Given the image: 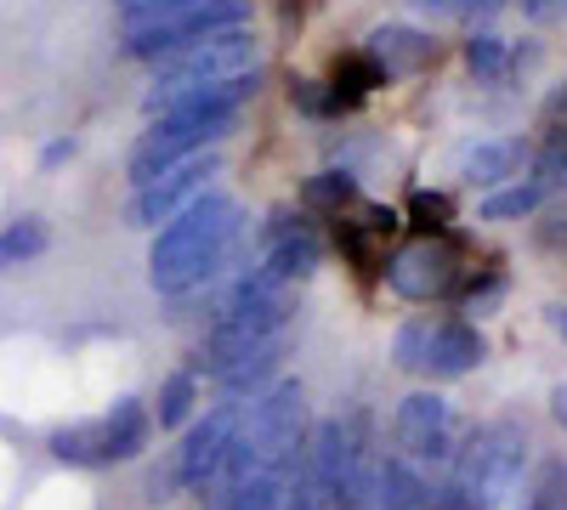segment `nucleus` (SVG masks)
Masks as SVG:
<instances>
[{
  "mask_svg": "<svg viewBox=\"0 0 567 510\" xmlns=\"http://www.w3.org/2000/svg\"><path fill=\"white\" fill-rule=\"evenodd\" d=\"M245 244V210L233 194H205L194 199L182 216H171L159 233H154V250H148V284L171 301L182 295H199L205 284L227 272V261L239 256Z\"/></svg>",
  "mask_w": 567,
  "mask_h": 510,
  "instance_id": "1",
  "label": "nucleus"
},
{
  "mask_svg": "<svg viewBox=\"0 0 567 510\" xmlns=\"http://www.w3.org/2000/svg\"><path fill=\"white\" fill-rule=\"evenodd\" d=\"M528 426L516 420H483L471 426L443 466V482H432V510H505L523 493L528 471Z\"/></svg>",
  "mask_w": 567,
  "mask_h": 510,
  "instance_id": "2",
  "label": "nucleus"
},
{
  "mask_svg": "<svg viewBox=\"0 0 567 510\" xmlns=\"http://www.w3.org/2000/svg\"><path fill=\"white\" fill-rule=\"evenodd\" d=\"M312 420H307V386L301 381H272L261 397H250L239 408V426H233V448L221 459V471L216 482L205 488L210 499L233 493V488H245L250 477L284 466L301 443H307Z\"/></svg>",
  "mask_w": 567,
  "mask_h": 510,
  "instance_id": "3",
  "label": "nucleus"
},
{
  "mask_svg": "<svg viewBox=\"0 0 567 510\" xmlns=\"http://www.w3.org/2000/svg\"><path fill=\"white\" fill-rule=\"evenodd\" d=\"M239 119H245V103H221V97L159 114L148 131L136 136V148H131V159H125L131 188H142V181H154L159 170L194 159V154H216L227 136L239 131Z\"/></svg>",
  "mask_w": 567,
  "mask_h": 510,
  "instance_id": "4",
  "label": "nucleus"
},
{
  "mask_svg": "<svg viewBox=\"0 0 567 510\" xmlns=\"http://www.w3.org/2000/svg\"><path fill=\"white\" fill-rule=\"evenodd\" d=\"M256 69H261V40H256L250 29L205 34V40L182 45V52H171V58L154 63V85H148V97H142V108L165 114L176 97H187V91H205V85H216V80L256 74Z\"/></svg>",
  "mask_w": 567,
  "mask_h": 510,
  "instance_id": "5",
  "label": "nucleus"
},
{
  "mask_svg": "<svg viewBox=\"0 0 567 510\" xmlns=\"http://www.w3.org/2000/svg\"><path fill=\"white\" fill-rule=\"evenodd\" d=\"M154 443V408L142 397H114L109 414L97 420H74V426H58L45 437L52 459L63 466H80V471H103V466H125V459H142Z\"/></svg>",
  "mask_w": 567,
  "mask_h": 510,
  "instance_id": "6",
  "label": "nucleus"
},
{
  "mask_svg": "<svg viewBox=\"0 0 567 510\" xmlns=\"http://www.w3.org/2000/svg\"><path fill=\"white\" fill-rule=\"evenodd\" d=\"M239 408H245V403H227V397H221L216 408L199 414V420H187V431H182V443L171 448V459L148 471V504H171L176 493H205V488L216 482L221 459H227V448H233Z\"/></svg>",
  "mask_w": 567,
  "mask_h": 510,
  "instance_id": "7",
  "label": "nucleus"
},
{
  "mask_svg": "<svg viewBox=\"0 0 567 510\" xmlns=\"http://www.w3.org/2000/svg\"><path fill=\"white\" fill-rule=\"evenodd\" d=\"M221 29H250V0H205V7H187L165 23H142V29H125V45L120 52L131 63H159L182 45H194L205 34H221Z\"/></svg>",
  "mask_w": 567,
  "mask_h": 510,
  "instance_id": "8",
  "label": "nucleus"
},
{
  "mask_svg": "<svg viewBox=\"0 0 567 510\" xmlns=\"http://www.w3.org/2000/svg\"><path fill=\"white\" fill-rule=\"evenodd\" d=\"M465 426L460 414L443 392H409L398 403V454L409 459V466H449L454 448H460Z\"/></svg>",
  "mask_w": 567,
  "mask_h": 510,
  "instance_id": "9",
  "label": "nucleus"
},
{
  "mask_svg": "<svg viewBox=\"0 0 567 510\" xmlns=\"http://www.w3.org/2000/svg\"><path fill=\"white\" fill-rule=\"evenodd\" d=\"M216 170H221V154H194V159H182V165L159 170L154 181H142V188L131 194L125 221H131V227H148V233H159L171 216H182L194 199L210 194V176H216Z\"/></svg>",
  "mask_w": 567,
  "mask_h": 510,
  "instance_id": "10",
  "label": "nucleus"
},
{
  "mask_svg": "<svg viewBox=\"0 0 567 510\" xmlns=\"http://www.w3.org/2000/svg\"><path fill=\"white\" fill-rule=\"evenodd\" d=\"M381 272H386V290L403 295V301H443V295L460 290L465 261H460V250L449 239H414Z\"/></svg>",
  "mask_w": 567,
  "mask_h": 510,
  "instance_id": "11",
  "label": "nucleus"
},
{
  "mask_svg": "<svg viewBox=\"0 0 567 510\" xmlns=\"http://www.w3.org/2000/svg\"><path fill=\"white\" fill-rule=\"evenodd\" d=\"M488 363V335L471 318H432V341H425V381H465Z\"/></svg>",
  "mask_w": 567,
  "mask_h": 510,
  "instance_id": "12",
  "label": "nucleus"
},
{
  "mask_svg": "<svg viewBox=\"0 0 567 510\" xmlns=\"http://www.w3.org/2000/svg\"><path fill=\"white\" fill-rule=\"evenodd\" d=\"M534 165V148L516 143V136H494V143H471L460 154V176L471 181V188H505V181H516Z\"/></svg>",
  "mask_w": 567,
  "mask_h": 510,
  "instance_id": "13",
  "label": "nucleus"
},
{
  "mask_svg": "<svg viewBox=\"0 0 567 510\" xmlns=\"http://www.w3.org/2000/svg\"><path fill=\"white\" fill-rule=\"evenodd\" d=\"M363 52L386 69V80H398V74L432 69V63H437V40L420 34V29H403V23H386V29H374V34L363 40Z\"/></svg>",
  "mask_w": 567,
  "mask_h": 510,
  "instance_id": "14",
  "label": "nucleus"
},
{
  "mask_svg": "<svg viewBox=\"0 0 567 510\" xmlns=\"http://www.w3.org/2000/svg\"><path fill=\"white\" fill-rule=\"evenodd\" d=\"M374 510H432V482L403 454L374 459Z\"/></svg>",
  "mask_w": 567,
  "mask_h": 510,
  "instance_id": "15",
  "label": "nucleus"
},
{
  "mask_svg": "<svg viewBox=\"0 0 567 510\" xmlns=\"http://www.w3.org/2000/svg\"><path fill=\"white\" fill-rule=\"evenodd\" d=\"M296 454H301V448H296ZM296 454L284 459V466L250 477L245 488H233V493L210 499V510H284V493H290V471H296Z\"/></svg>",
  "mask_w": 567,
  "mask_h": 510,
  "instance_id": "16",
  "label": "nucleus"
},
{
  "mask_svg": "<svg viewBox=\"0 0 567 510\" xmlns=\"http://www.w3.org/2000/svg\"><path fill=\"white\" fill-rule=\"evenodd\" d=\"M545 199H550V194H545L539 176H516V181H505V188H494V194L477 205V216H483V221H528Z\"/></svg>",
  "mask_w": 567,
  "mask_h": 510,
  "instance_id": "17",
  "label": "nucleus"
},
{
  "mask_svg": "<svg viewBox=\"0 0 567 510\" xmlns=\"http://www.w3.org/2000/svg\"><path fill=\"white\" fill-rule=\"evenodd\" d=\"M329 85L341 91V103H347V108H358L369 91H381V85H392V80H386V69L358 45V52H341V58H336V69H329Z\"/></svg>",
  "mask_w": 567,
  "mask_h": 510,
  "instance_id": "18",
  "label": "nucleus"
},
{
  "mask_svg": "<svg viewBox=\"0 0 567 510\" xmlns=\"http://www.w3.org/2000/svg\"><path fill=\"white\" fill-rule=\"evenodd\" d=\"M45 244H52V227H45L40 216H12L7 227H0V272L29 267L34 256H45Z\"/></svg>",
  "mask_w": 567,
  "mask_h": 510,
  "instance_id": "19",
  "label": "nucleus"
},
{
  "mask_svg": "<svg viewBox=\"0 0 567 510\" xmlns=\"http://www.w3.org/2000/svg\"><path fill=\"white\" fill-rule=\"evenodd\" d=\"M194 403H199V375H194V368H176V375H165V386H159L154 426H159V431L187 426V420H194Z\"/></svg>",
  "mask_w": 567,
  "mask_h": 510,
  "instance_id": "20",
  "label": "nucleus"
},
{
  "mask_svg": "<svg viewBox=\"0 0 567 510\" xmlns=\"http://www.w3.org/2000/svg\"><path fill=\"white\" fill-rule=\"evenodd\" d=\"M465 69L477 74V85H499V80L511 74L505 40H499V34H488V29H477V34L465 40Z\"/></svg>",
  "mask_w": 567,
  "mask_h": 510,
  "instance_id": "21",
  "label": "nucleus"
},
{
  "mask_svg": "<svg viewBox=\"0 0 567 510\" xmlns=\"http://www.w3.org/2000/svg\"><path fill=\"white\" fill-rule=\"evenodd\" d=\"M301 199L312 205V210H347V205H358V176L352 170H318L307 188H301Z\"/></svg>",
  "mask_w": 567,
  "mask_h": 510,
  "instance_id": "22",
  "label": "nucleus"
},
{
  "mask_svg": "<svg viewBox=\"0 0 567 510\" xmlns=\"http://www.w3.org/2000/svg\"><path fill=\"white\" fill-rule=\"evenodd\" d=\"M290 103H296L301 114H312V119H341V114H352L329 80H296V85H290Z\"/></svg>",
  "mask_w": 567,
  "mask_h": 510,
  "instance_id": "23",
  "label": "nucleus"
},
{
  "mask_svg": "<svg viewBox=\"0 0 567 510\" xmlns=\"http://www.w3.org/2000/svg\"><path fill=\"white\" fill-rule=\"evenodd\" d=\"M425 341H432V318H409V323H398V335H392V363L403 368V375H420Z\"/></svg>",
  "mask_w": 567,
  "mask_h": 510,
  "instance_id": "24",
  "label": "nucleus"
},
{
  "mask_svg": "<svg viewBox=\"0 0 567 510\" xmlns=\"http://www.w3.org/2000/svg\"><path fill=\"white\" fill-rule=\"evenodd\" d=\"M523 510H567V466L561 459H545V466L534 471V488H528Z\"/></svg>",
  "mask_w": 567,
  "mask_h": 510,
  "instance_id": "25",
  "label": "nucleus"
},
{
  "mask_svg": "<svg viewBox=\"0 0 567 510\" xmlns=\"http://www.w3.org/2000/svg\"><path fill=\"white\" fill-rule=\"evenodd\" d=\"M409 216H414V227H425V239H443V227L454 221V199L449 194H414Z\"/></svg>",
  "mask_w": 567,
  "mask_h": 510,
  "instance_id": "26",
  "label": "nucleus"
},
{
  "mask_svg": "<svg viewBox=\"0 0 567 510\" xmlns=\"http://www.w3.org/2000/svg\"><path fill=\"white\" fill-rule=\"evenodd\" d=\"M499 301H505V272H477V278L465 284V301H460V312H477V318H488Z\"/></svg>",
  "mask_w": 567,
  "mask_h": 510,
  "instance_id": "27",
  "label": "nucleus"
},
{
  "mask_svg": "<svg viewBox=\"0 0 567 510\" xmlns=\"http://www.w3.org/2000/svg\"><path fill=\"white\" fill-rule=\"evenodd\" d=\"M187 7H205V0H142V7L125 18V29H142V23H165V18H176V12H187Z\"/></svg>",
  "mask_w": 567,
  "mask_h": 510,
  "instance_id": "28",
  "label": "nucleus"
},
{
  "mask_svg": "<svg viewBox=\"0 0 567 510\" xmlns=\"http://www.w3.org/2000/svg\"><path fill=\"white\" fill-rule=\"evenodd\" d=\"M550 131H567V85L545 103V136H550Z\"/></svg>",
  "mask_w": 567,
  "mask_h": 510,
  "instance_id": "29",
  "label": "nucleus"
},
{
  "mask_svg": "<svg viewBox=\"0 0 567 510\" xmlns=\"http://www.w3.org/2000/svg\"><path fill=\"white\" fill-rule=\"evenodd\" d=\"M550 420L567 431V386H556V392H550Z\"/></svg>",
  "mask_w": 567,
  "mask_h": 510,
  "instance_id": "30",
  "label": "nucleus"
},
{
  "mask_svg": "<svg viewBox=\"0 0 567 510\" xmlns=\"http://www.w3.org/2000/svg\"><path fill=\"white\" fill-rule=\"evenodd\" d=\"M545 318H550V330L567 341V306H545Z\"/></svg>",
  "mask_w": 567,
  "mask_h": 510,
  "instance_id": "31",
  "label": "nucleus"
},
{
  "mask_svg": "<svg viewBox=\"0 0 567 510\" xmlns=\"http://www.w3.org/2000/svg\"><path fill=\"white\" fill-rule=\"evenodd\" d=\"M74 154V143H52V148H45V165H63Z\"/></svg>",
  "mask_w": 567,
  "mask_h": 510,
  "instance_id": "32",
  "label": "nucleus"
},
{
  "mask_svg": "<svg viewBox=\"0 0 567 510\" xmlns=\"http://www.w3.org/2000/svg\"><path fill=\"white\" fill-rule=\"evenodd\" d=\"M414 7H449V12H460L465 0H414Z\"/></svg>",
  "mask_w": 567,
  "mask_h": 510,
  "instance_id": "33",
  "label": "nucleus"
},
{
  "mask_svg": "<svg viewBox=\"0 0 567 510\" xmlns=\"http://www.w3.org/2000/svg\"><path fill=\"white\" fill-rule=\"evenodd\" d=\"M136 7H142V0H120V12H125V18H131V12H136Z\"/></svg>",
  "mask_w": 567,
  "mask_h": 510,
  "instance_id": "34",
  "label": "nucleus"
}]
</instances>
